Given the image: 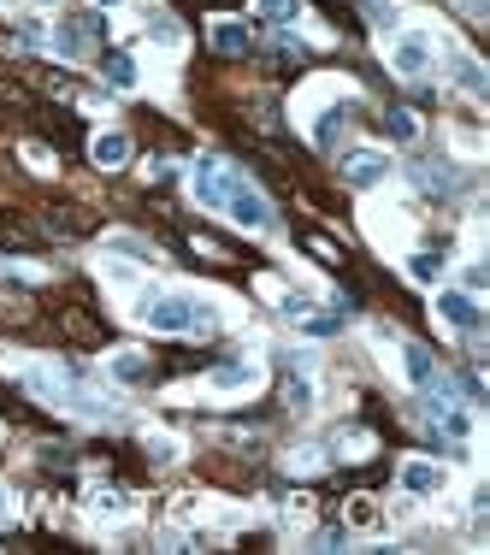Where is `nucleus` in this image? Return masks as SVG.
<instances>
[{
  "instance_id": "f257e3e1",
  "label": "nucleus",
  "mask_w": 490,
  "mask_h": 555,
  "mask_svg": "<svg viewBox=\"0 0 490 555\" xmlns=\"http://www.w3.org/2000/svg\"><path fill=\"white\" fill-rule=\"evenodd\" d=\"M195 195L207 201V207H219V213H231L237 225H248V231H260V225H272V207L254 195V189L225 166V160H201L195 166Z\"/></svg>"
},
{
  "instance_id": "f03ea898",
  "label": "nucleus",
  "mask_w": 490,
  "mask_h": 555,
  "mask_svg": "<svg viewBox=\"0 0 490 555\" xmlns=\"http://www.w3.org/2000/svg\"><path fill=\"white\" fill-rule=\"evenodd\" d=\"M148 319V331H172V337H213V308H201V302H189V296H160V302H148L142 308Z\"/></svg>"
},
{
  "instance_id": "7ed1b4c3",
  "label": "nucleus",
  "mask_w": 490,
  "mask_h": 555,
  "mask_svg": "<svg viewBox=\"0 0 490 555\" xmlns=\"http://www.w3.org/2000/svg\"><path fill=\"white\" fill-rule=\"evenodd\" d=\"M54 331H60L71 349H101L107 343V319L83 302H54Z\"/></svg>"
},
{
  "instance_id": "20e7f679",
  "label": "nucleus",
  "mask_w": 490,
  "mask_h": 555,
  "mask_svg": "<svg viewBox=\"0 0 490 555\" xmlns=\"http://www.w3.org/2000/svg\"><path fill=\"white\" fill-rule=\"evenodd\" d=\"M42 225H48V237H65V243H71V237H89V231H95V213L77 207V201H54V207L42 213Z\"/></svg>"
},
{
  "instance_id": "39448f33",
  "label": "nucleus",
  "mask_w": 490,
  "mask_h": 555,
  "mask_svg": "<svg viewBox=\"0 0 490 555\" xmlns=\"http://www.w3.org/2000/svg\"><path fill=\"white\" fill-rule=\"evenodd\" d=\"M0 248H24V254H36V248H48V225H30L24 213H0Z\"/></svg>"
},
{
  "instance_id": "423d86ee",
  "label": "nucleus",
  "mask_w": 490,
  "mask_h": 555,
  "mask_svg": "<svg viewBox=\"0 0 490 555\" xmlns=\"http://www.w3.org/2000/svg\"><path fill=\"white\" fill-rule=\"evenodd\" d=\"M101 36H107V24H101L95 12H71V18L60 24V48L65 54H83V42H101Z\"/></svg>"
},
{
  "instance_id": "0eeeda50",
  "label": "nucleus",
  "mask_w": 490,
  "mask_h": 555,
  "mask_svg": "<svg viewBox=\"0 0 490 555\" xmlns=\"http://www.w3.org/2000/svg\"><path fill=\"white\" fill-rule=\"evenodd\" d=\"M36 319V302L18 290V284H0V325H12V331H24Z\"/></svg>"
},
{
  "instance_id": "6e6552de",
  "label": "nucleus",
  "mask_w": 490,
  "mask_h": 555,
  "mask_svg": "<svg viewBox=\"0 0 490 555\" xmlns=\"http://www.w3.org/2000/svg\"><path fill=\"white\" fill-rule=\"evenodd\" d=\"M426 65H431V36H402L396 42V71L402 77H420Z\"/></svg>"
},
{
  "instance_id": "1a4fd4ad",
  "label": "nucleus",
  "mask_w": 490,
  "mask_h": 555,
  "mask_svg": "<svg viewBox=\"0 0 490 555\" xmlns=\"http://www.w3.org/2000/svg\"><path fill=\"white\" fill-rule=\"evenodd\" d=\"M89 160H95V166H124V160H130V136H119V130H113V136H95V142H89Z\"/></svg>"
},
{
  "instance_id": "9d476101",
  "label": "nucleus",
  "mask_w": 490,
  "mask_h": 555,
  "mask_svg": "<svg viewBox=\"0 0 490 555\" xmlns=\"http://www.w3.org/2000/svg\"><path fill=\"white\" fill-rule=\"evenodd\" d=\"M402 485L414 496H431V491H443V473H437L431 461H408V467H402Z\"/></svg>"
},
{
  "instance_id": "9b49d317",
  "label": "nucleus",
  "mask_w": 490,
  "mask_h": 555,
  "mask_svg": "<svg viewBox=\"0 0 490 555\" xmlns=\"http://www.w3.org/2000/svg\"><path fill=\"white\" fill-rule=\"evenodd\" d=\"M213 48H219L225 60H237V54H248V30L243 24H213Z\"/></svg>"
},
{
  "instance_id": "f8f14e48",
  "label": "nucleus",
  "mask_w": 490,
  "mask_h": 555,
  "mask_svg": "<svg viewBox=\"0 0 490 555\" xmlns=\"http://www.w3.org/2000/svg\"><path fill=\"white\" fill-rule=\"evenodd\" d=\"M113 378H119V384H148V361H142V355H119V361H113Z\"/></svg>"
},
{
  "instance_id": "ddd939ff",
  "label": "nucleus",
  "mask_w": 490,
  "mask_h": 555,
  "mask_svg": "<svg viewBox=\"0 0 490 555\" xmlns=\"http://www.w3.org/2000/svg\"><path fill=\"white\" fill-rule=\"evenodd\" d=\"M378 178H384V160H372V154L349 160V184H378Z\"/></svg>"
},
{
  "instance_id": "4468645a",
  "label": "nucleus",
  "mask_w": 490,
  "mask_h": 555,
  "mask_svg": "<svg viewBox=\"0 0 490 555\" xmlns=\"http://www.w3.org/2000/svg\"><path fill=\"white\" fill-rule=\"evenodd\" d=\"M443 313H449L455 325H467V331H479V308H473L467 296H443Z\"/></svg>"
},
{
  "instance_id": "2eb2a0df",
  "label": "nucleus",
  "mask_w": 490,
  "mask_h": 555,
  "mask_svg": "<svg viewBox=\"0 0 490 555\" xmlns=\"http://www.w3.org/2000/svg\"><path fill=\"white\" fill-rule=\"evenodd\" d=\"M408 372H414V384H426V390L437 384V367H431L426 349H408Z\"/></svg>"
},
{
  "instance_id": "dca6fc26",
  "label": "nucleus",
  "mask_w": 490,
  "mask_h": 555,
  "mask_svg": "<svg viewBox=\"0 0 490 555\" xmlns=\"http://www.w3.org/2000/svg\"><path fill=\"white\" fill-rule=\"evenodd\" d=\"M343 124H349V107H331V113L319 119V142H337V136H343Z\"/></svg>"
},
{
  "instance_id": "f3484780",
  "label": "nucleus",
  "mask_w": 490,
  "mask_h": 555,
  "mask_svg": "<svg viewBox=\"0 0 490 555\" xmlns=\"http://www.w3.org/2000/svg\"><path fill=\"white\" fill-rule=\"evenodd\" d=\"M384 130H390V136H402V142H414V130H420V124H414V113H396V107H390V113H384Z\"/></svg>"
},
{
  "instance_id": "a211bd4d",
  "label": "nucleus",
  "mask_w": 490,
  "mask_h": 555,
  "mask_svg": "<svg viewBox=\"0 0 490 555\" xmlns=\"http://www.w3.org/2000/svg\"><path fill=\"white\" fill-rule=\"evenodd\" d=\"M349 520H355V526H378V508H372L367 496H355V502H349Z\"/></svg>"
},
{
  "instance_id": "6ab92c4d",
  "label": "nucleus",
  "mask_w": 490,
  "mask_h": 555,
  "mask_svg": "<svg viewBox=\"0 0 490 555\" xmlns=\"http://www.w3.org/2000/svg\"><path fill=\"white\" fill-rule=\"evenodd\" d=\"M107 77H113V83H130V77H136V65L124 60V54H107Z\"/></svg>"
},
{
  "instance_id": "aec40b11",
  "label": "nucleus",
  "mask_w": 490,
  "mask_h": 555,
  "mask_svg": "<svg viewBox=\"0 0 490 555\" xmlns=\"http://www.w3.org/2000/svg\"><path fill=\"white\" fill-rule=\"evenodd\" d=\"M296 6H302V0H266V12H272V18H296Z\"/></svg>"
},
{
  "instance_id": "412c9836",
  "label": "nucleus",
  "mask_w": 490,
  "mask_h": 555,
  "mask_svg": "<svg viewBox=\"0 0 490 555\" xmlns=\"http://www.w3.org/2000/svg\"><path fill=\"white\" fill-rule=\"evenodd\" d=\"M101 6H113V0H101Z\"/></svg>"
}]
</instances>
